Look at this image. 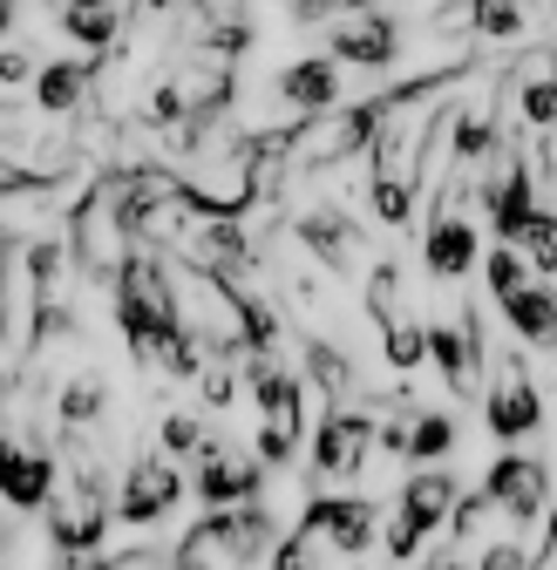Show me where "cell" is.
I'll return each mask as SVG.
<instances>
[{"label":"cell","instance_id":"cell-19","mask_svg":"<svg viewBox=\"0 0 557 570\" xmlns=\"http://www.w3.org/2000/svg\"><path fill=\"white\" fill-rule=\"evenodd\" d=\"M504 320L537 353H557V293H550V285H517V293L504 299Z\"/></svg>","mask_w":557,"mask_h":570},{"label":"cell","instance_id":"cell-13","mask_svg":"<svg viewBox=\"0 0 557 570\" xmlns=\"http://www.w3.org/2000/svg\"><path fill=\"white\" fill-rule=\"evenodd\" d=\"M190 462H197V469H190V489H197V503H204V510L252 503L258 482H265V462H258V455H245V449H232L225 435H212Z\"/></svg>","mask_w":557,"mask_h":570},{"label":"cell","instance_id":"cell-3","mask_svg":"<svg viewBox=\"0 0 557 570\" xmlns=\"http://www.w3.org/2000/svg\"><path fill=\"white\" fill-rule=\"evenodd\" d=\"M41 517H48V537H55V557H61V563H82V557L102 550L109 510H102V482H96V469H89L82 455H61Z\"/></svg>","mask_w":557,"mask_h":570},{"label":"cell","instance_id":"cell-20","mask_svg":"<svg viewBox=\"0 0 557 570\" xmlns=\"http://www.w3.org/2000/svg\"><path fill=\"white\" fill-rule=\"evenodd\" d=\"M361 306H368V320H374V326L414 320V306H408V278H401V258H381V265L361 278Z\"/></svg>","mask_w":557,"mask_h":570},{"label":"cell","instance_id":"cell-14","mask_svg":"<svg viewBox=\"0 0 557 570\" xmlns=\"http://www.w3.org/2000/svg\"><path fill=\"white\" fill-rule=\"evenodd\" d=\"M340 55H300V61H286L272 76V102L286 109V116H320V109H333V102H346V82H340Z\"/></svg>","mask_w":557,"mask_h":570},{"label":"cell","instance_id":"cell-22","mask_svg":"<svg viewBox=\"0 0 557 570\" xmlns=\"http://www.w3.org/2000/svg\"><path fill=\"white\" fill-rule=\"evenodd\" d=\"M530 0H469V28L482 35V41H517L524 28H530Z\"/></svg>","mask_w":557,"mask_h":570},{"label":"cell","instance_id":"cell-2","mask_svg":"<svg viewBox=\"0 0 557 570\" xmlns=\"http://www.w3.org/2000/svg\"><path fill=\"white\" fill-rule=\"evenodd\" d=\"M272 550H278V517H265L252 495V503H225L212 517H197L170 557L204 570V563H272Z\"/></svg>","mask_w":557,"mask_h":570},{"label":"cell","instance_id":"cell-5","mask_svg":"<svg viewBox=\"0 0 557 570\" xmlns=\"http://www.w3.org/2000/svg\"><path fill=\"white\" fill-rule=\"evenodd\" d=\"M55 469H61V455L41 442V428H28L21 414L0 421V503L21 510V517H41L48 489H55Z\"/></svg>","mask_w":557,"mask_h":570},{"label":"cell","instance_id":"cell-12","mask_svg":"<svg viewBox=\"0 0 557 570\" xmlns=\"http://www.w3.org/2000/svg\"><path fill=\"white\" fill-rule=\"evenodd\" d=\"M293 238H300V252L320 265V272H333V278H361V225L346 218V204H306L300 218H293Z\"/></svg>","mask_w":557,"mask_h":570},{"label":"cell","instance_id":"cell-16","mask_svg":"<svg viewBox=\"0 0 557 570\" xmlns=\"http://www.w3.org/2000/svg\"><path fill=\"white\" fill-rule=\"evenodd\" d=\"M55 421H61V435H96L109 421V381L96 367H76L55 387Z\"/></svg>","mask_w":557,"mask_h":570},{"label":"cell","instance_id":"cell-18","mask_svg":"<svg viewBox=\"0 0 557 570\" xmlns=\"http://www.w3.org/2000/svg\"><path fill=\"white\" fill-rule=\"evenodd\" d=\"M61 35L76 48H89V55H109L129 35V8H123V0H68V8H61Z\"/></svg>","mask_w":557,"mask_h":570},{"label":"cell","instance_id":"cell-6","mask_svg":"<svg viewBox=\"0 0 557 570\" xmlns=\"http://www.w3.org/2000/svg\"><path fill=\"white\" fill-rule=\"evenodd\" d=\"M482 421H490L497 442H524L544 428V387L524 374V353L497 346L490 353V374H482Z\"/></svg>","mask_w":557,"mask_h":570},{"label":"cell","instance_id":"cell-24","mask_svg":"<svg viewBox=\"0 0 557 570\" xmlns=\"http://www.w3.org/2000/svg\"><path fill=\"white\" fill-rule=\"evenodd\" d=\"M157 442H164V455H177V462H190L204 442H212V428H204L197 414H184V407H170L164 414V428H157Z\"/></svg>","mask_w":557,"mask_h":570},{"label":"cell","instance_id":"cell-8","mask_svg":"<svg viewBox=\"0 0 557 570\" xmlns=\"http://www.w3.org/2000/svg\"><path fill=\"white\" fill-rule=\"evenodd\" d=\"M374 449H381V414L354 407V401H333L313 428V475L320 482H354Z\"/></svg>","mask_w":557,"mask_h":570},{"label":"cell","instance_id":"cell-21","mask_svg":"<svg viewBox=\"0 0 557 570\" xmlns=\"http://www.w3.org/2000/svg\"><path fill=\"white\" fill-rule=\"evenodd\" d=\"M449 449H456V421L442 407H414L408 442H401V462H442Z\"/></svg>","mask_w":557,"mask_h":570},{"label":"cell","instance_id":"cell-10","mask_svg":"<svg viewBox=\"0 0 557 570\" xmlns=\"http://www.w3.org/2000/svg\"><path fill=\"white\" fill-rule=\"evenodd\" d=\"M482 489H490V503L504 510L510 530H544V503H550V462L544 455H524V449H504L490 462V475H482Z\"/></svg>","mask_w":557,"mask_h":570},{"label":"cell","instance_id":"cell-9","mask_svg":"<svg viewBox=\"0 0 557 570\" xmlns=\"http://www.w3.org/2000/svg\"><path fill=\"white\" fill-rule=\"evenodd\" d=\"M184 489H190V475L177 469V455H136V462L123 469V489H116V523L157 530V523L184 503Z\"/></svg>","mask_w":557,"mask_h":570},{"label":"cell","instance_id":"cell-23","mask_svg":"<svg viewBox=\"0 0 557 570\" xmlns=\"http://www.w3.org/2000/svg\"><path fill=\"white\" fill-rule=\"evenodd\" d=\"M381 353H388L394 374L429 367V326H422V320H394V326H381Z\"/></svg>","mask_w":557,"mask_h":570},{"label":"cell","instance_id":"cell-1","mask_svg":"<svg viewBox=\"0 0 557 570\" xmlns=\"http://www.w3.org/2000/svg\"><path fill=\"white\" fill-rule=\"evenodd\" d=\"M136 252V232H129V190H123V170L89 184V197L76 204V218H68V258H76L82 278H102L116 285L123 258Z\"/></svg>","mask_w":557,"mask_h":570},{"label":"cell","instance_id":"cell-4","mask_svg":"<svg viewBox=\"0 0 557 570\" xmlns=\"http://www.w3.org/2000/svg\"><path fill=\"white\" fill-rule=\"evenodd\" d=\"M456 495L462 482L449 469H422V475H408L401 495H394V523H388V557L408 563V557H422L436 530H449V510H456Z\"/></svg>","mask_w":557,"mask_h":570},{"label":"cell","instance_id":"cell-25","mask_svg":"<svg viewBox=\"0 0 557 570\" xmlns=\"http://www.w3.org/2000/svg\"><path fill=\"white\" fill-rule=\"evenodd\" d=\"M517 245H524V258L537 272H557V218L550 210H530V218L517 225Z\"/></svg>","mask_w":557,"mask_h":570},{"label":"cell","instance_id":"cell-7","mask_svg":"<svg viewBox=\"0 0 557 570\" xmlns=\"http://www.w3.org/2000/svg\"><path fill=\"white\" fill-rule=\"evenodd\" d=\"M462 190H469V177H449V184L436 190L429 232H422V258H429V272H436L442 285H462V278L482 265V232H476V218L462 210Z\"/></svg>","mask_w":557,"mask_h":570},{"label":"cell","instance_id":"cell-27","mask_svg":"<svg viewBox=\"0 0 557 570\" xmlns=\"http://www.w3.org/2000/svg\"><path fill=\"white\" fill-rule=\"evenodd\" d=\"M537 563H557V510H544V537H537Z\"/></svg>","mask_w":557,"mask_h":570},{"label":"cell","instance_id":"cell-11","mask_svg":"<svg viewBox=\"0 0 557 570\" xmlns=\"http://www.w3.org/2000/svg\"><path fill=\"white\" fill-rule=\"evenodd\" d=\"M429 367L442 374V387H449L456 401L482 394V374H490V346H482V326H476V313L429 320Z\"/></svg>","mask_w":557,"mask_h":570},{"label":"cell","instance_id":"cell-26","mask_svg":"<svg viewBox=\"0 0 557 570\" xmlns=\"http://www.w3.org/2000/svg\"><path fill=\"white\" fill-rule=\"evenodd\" d=\"M35 76H41L35 48L28 41H0V89H35Z\"/></svg>","mask_w":557,"mask_h":570},{"label":"cell","instance_id":"cell-28","mask_svg":"<svg viewBox=\"0 0 557 570\" xmlns=\"http://www.w3.org/2000/svg\"><path fill=\"white\" fill-rule=\"evenodd\" d=\"M8 278H14V238L0 232V306H8Z\"/></svg>","mask_w":557,"mask_h":570},{"label":"cell","instance_id":"cell-17","mask_svg":"<svg viewBox=\"0 0 557 570\" xmlns=\"http://www.w3.org/2000/svg\"><path fill=\"white\" fill-rule=\"evenodd\" d=\"M89 96H96V55L89 61H41L35 109H48V116H82Z\"/></svg>","mask_w":557,"mask_h":570},{"label":"cell","instance_id":"cell-29","mask_svg":"<svg viewBox=\"0 0 557 570\" xmlns=\"http://www.w3.org/2000/svg\"><path fill=\"white\" fill-rule=\"evenodd\" d=\"M14 8H21V0H0V35H8V28H14Z\"/></svg>","mask_w":557,"mask_h":570},{"label":"cell","instance_id":"cell-15","mask_svg":"<svg viewBox=\"0 0 557 570\" xmlns=\"http://www.w3.org/2000/svg\"><path fill=\"white\" fill-rule=\"evenodd\" d=\"M326 41H333V55H340L346 68H394V61H401V21L381 14V8L340 14V21L326 28Z\"/></svg>","mask_w":557,"mask_h":570}]
</instances>
